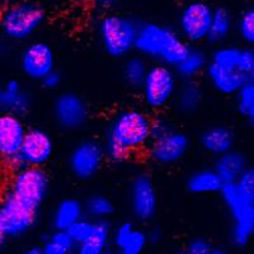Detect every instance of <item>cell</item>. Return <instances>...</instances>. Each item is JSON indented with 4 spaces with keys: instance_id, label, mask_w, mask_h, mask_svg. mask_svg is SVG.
Segmentation results:
<instances>
[{
    "instance_id": "obj_7",
    "label": "cell",
    "mask_w": 254,
    "mask_h": 254,
    "mask_svg": "<svg viewBox=\"0 0 254 254\" xmlns=\"http://www.w3.org/2000/svg\"><path fill=\"white\" fill-rule=\"evenodd\" d=\"M38 210L9 193L0 206V229L4 237H20L35 226Z\"/></svg>"
},
{
    "instance_id": "obj_1",
    "label": "cell",
    "mask_w": 254,
    "mask_h": 254,
    "mask_svg": "<svg viewBox=\"0 0 254 254\" xmlns=\"http://www.w3.org/2000/svg\"><path fill=\"white\" fill-rule=\"evenodd\" d=\"M153 121L145 112L135 108L121 111L108 128L103 146L104 156L115 163L126 160L131 153L140 150L151 140Z\"/></svg>"
},
{
    "instance_id": "obj_33",
    "label": "cell",
    "mask_w": 254,
    "mask_h": 254,
    "mask_svg": "<svg viewBox=\"0 0 254 254\" xmlns=\"http://www.w3.org/2000/svg\"><path fill=\"white\" fill-rule=\"evenodd\" d=\"M95 230V220H88L81 217L80 220L72 224L69 229H67V233L70 234V237L72 238V240L75 242L76 246L81 244L83 242L88 239V238L92 237V234Z\"/></svg>"
},
{
    "instance_id": "obj_39",
    "label": "cell",
    "mask_w": 254,
    "mask_h": 254,
    "mask_svg": "<svg viewBox=\"0 0 254 254\" xmlns=\"http://www.w3.org/2000/svg\"><path fill=\"white\" fill-rule=\"evenodd\" d=\"M40 249H41V254H70L69 252H66L64 248H61L59 244H56L55 242H52L51 239L45 242L42 248Z\"/></svg>"
},
{
    "instance_id": "obj_45",
    "label": "cell",
    "mask_w": 254,
    "mask_h": 254,
    "mask_svg": "<svg viewBox=\"0 0 254 254\" xmlns=\"http://www.w3.org/2000/svg\"><path fill=\"white\" fill-rule=\"evenodd\" d=\"M174 254H182V253H174Z\"/></svg>"
},
{
    "instance_id": "obj_8",
    "label": "cell",
    "mask_w": 254,
    "mask_h": 254,
    "mask_svg": "<svg viewBox=\"0 0 254 254\" xmlns=\"http://www.w3.org/2000/svg\"><path fill=\"white\" fill-rule=\"evenodd\" d=\"M214 9L203 1H192L183 8L179 15L181 35L188 42L207 40Z\"/></svg>"
},
{
    "instance_id": "obj_3",
    "label": "cell",
    "mask_w": 254,
    "mask_h": 254,
    "mask_svg": "<svg viewBox=\"0 0 254 254\" xmlns=\"http://www.w3.org/2000/svg\"><path fill=\"white\" fill-rule=\"evenodd\" d=\"M46 13L33 1H18L9 5L0 15V29L5 37L24 41L31 37L44 23Z\"/></svg>"
},
{
    "instance_id": "obj_41",
    "label": "cell",
    "mask_w": 254,
    "mask_h": 254,
    "mask_svg": "<svg viewBox=\"0 0 254 254\" xmlns=\"http://www.w3.org/2000/svg\"><path fill=\"white\" fill-rule=\"evenodd\" d=\"M159 239H160V233L158 230L153 231L150 234H147V240L149 242H158Z\"/></svg>"
},
{
    "instance_id": "obj_44",
    "label": "cell",
    "mask_w": 254,
    "mask_h": 254,
    "mask_svg": "<svg viewBox=\"0 0 254 254\" xmlns=\"http://www.w3.org/2000/svg\"><path fill=\"white\" fill-rule=\"evenodd\" d=\"M102 254H112V253H111V252H108V251H106V252H103Z\"/></svg>"
},
{
    "instance_id": "obj_29",
    "label": "cell",
    "mask_w": 254,
    "mask_h": 254,
    "mask_svg": "<svg viewBox=\"0 0 254 254\" xmlns=\"http://www.w3.org/2000/svg\"><path fill=\"white\" fill-rule=\"evenodd\" d=\"M239 56H240V47L237 46H222L215 50L212 54V60L211 64H214L216 66L226 70H238L239 66Z\"/></svg>"
},
{
    "instance_id": "obj_13",
    "label": "cell",
    "mask_w": 254,
    "mask_h": 254,
    "mask_svg": "<svg viewBox=\"0 0 254 254\" xmlns=\"http://www.w3.org/2000/svg\"><path fill=\"white\" fill-rule=\"evenodd\" d=\"M177 36L176 32L163 24H140L133 50H137L140 55L159 59Z\"/></svg>"
},
{
    "instance_id": "obj_20",
    "label": "cell",
    "mask_w": 254,
    "mask_h": 254,
    "mask_svg": "<svg viewBox=\"0 0 254 254\" xmlns=\"http://www.w3.org/2000/svg\"><path fill=\"white\" fill-rule=\"evenodd\" d=\"M247 168L248 165H247L246 156L239 151L230 150L217 158L214 169L222 183H234Z\"/></svg>"
},
{
    "instance_id": "obj_38",
    "label": "cell",
    "mask_w": 254,
    "mask_h": 254,
    "mask_svg": "<svg viewBox=\"0 0 254 254\" xmlns=\"http://www.w3.org/2000/svg\"><path fill=\"white\" fill-rule=\"evenodd\" d=\"M41 83H42L44 88H46V89H49V90L56 89V88H58L59 85L61 84L60 72H58L56 70H54V71L50 72L49 75L45 76V78L41 80Z\"/></svg>"
},
{
    "instance_id": "obj_19",
    "label": "cell",
    "mask_w": 254,
    "mask_h": 254,
    "mask_svg": "<svg viewBox=\"0 0 254 254\" xmlns=\"http://www.w3.org/2000/svg\"><path fill=\"white\" fill-rule=\"evenodd\" d=\"M31 106L28 93L23 90L19 81L10 80L0 90V107L6 113L20 116L26 113Z\"/></svg>"
},
{
    "instance_id": "obj_17",
    "label": "cell",
    "mask_w": 254,
    "mask_h": 254,
    "mask_svg": "<svg viewBox=\"0 0 254 254\" xmlns=\"http://www.w3.org/2000/svg\"><path fill=\"white\" fill-rule=\"evenodd\" d=\"M206 72L214 89L224 95H235L244 84L252 80L237 70L221 69L211 63L207 64Z\"/></svg>"
},
{
    "instance_id": "obj_24",
    "label": "cell",
    "mask_w": 254,
    "mask_h": 254,
    "mask_svg": "<svg viewBox=\"0 0 254 254\" xmlns=\"http://www.w3.org/2000/svg\"><path fill=\"white\" fill-rule=\"evenodd\" d=\"M176 102L177 108L181 112L193 113L201 106V102L203 98V93L199 84L193 80H186L176 92Z\"/></svg>"
},
{
    "instance_id": "obj_34",
    "label": "cell",
    "mask_w": 254,
    "mask_h": 254,
    "mask_svg": "<svg viewBox=\"0 0 254 254\" xmlns=\"http://www.w3.org/2000/svg\"><path fill=\"white\" fill-rule=\"evenodd\" d=\"M238 32L239 36L247 44L254 42V12L253 9H248L240 15L238 20Z\"/></svg>"
},
{
    "instance_id": "obj_43",
    "label": "cell",
    "mask_w": 254,
    "mask_h": 254,
    "mask_svg": "<svg viewBox=\"0 0 254 254\" xmlns=\"http://www.w3.org/2000/svg\"><path fill=\"white\" fill-rule=\"evenodd\" d=\"M4 240H5V237H4L3 231H1V229H0V246H1V244H3Z\"/></svg>"
},
{
    "instance_id": "obj_16",
    "label": "cell",
    "mask_w": 254,
    "mask_h": 254,
    "mask_svg": "<svg viewBox=\"0 0 254 254\" xmlns=\"http://www.w3.org/2000/svg\"><path fill=\"white\" fill-rule=\"evenodd\" d=\"M131 207L141 221L153 219L158 208V193L153 181L146 174L136 176L131 185Z\"/></svg>"
},
{
    "instance_id": "obj_31",
    "label": "cell",
    "mask_w": 254,
    "mask_h": 254,
    "mask_svg": "<svg viewBox=\"0 0 254 254\" xmlns=\"http://www.w3.org/2000/svg\"><path fill=\"white\" fill-rule=\"evenodd\" d=\"M85 210L90 217L98 221V220H106L110 217L113 214L115 207L110 198L102 194H94L88 199Z\"/></svg>"
},
{
    "instance_id": "obj_26",
    "label": "cell",
    "mask_w": 254,
    "mask_h": 254,
    "mask_svg": "<svg viewBox=\"0 0 254 254\" xmlns=\"http://www.w3.org/2000/svg\"><path fill=\"white\" fill-rule=\"evenodd\" d=\"M231 29H233V17L228 9H214L207 40L214 44H221L230 36Z\"/></svg>"
},
{
    "instance_id": "obj_18",
    "label": "cell",
    "mask_w": 254,
    "mask_h": 254,
    "mask_svg": "<svg viewBox=\"0 0 254 254\" xmlns=\"http://www.w3.org/2000/svg\"><path fill=\"white\" fill-rule=\"evenodd\" d=\"M235 136L233 130L228 126H212L201 136V144L208 154L221 156L233 150Z\"/></svg>"
},
{
    "instance_id": "obj_30",
    "label": "cell",
    "mask_w": 254,
    "mask_h": 254,
    "mask_svg": "<svg viewBox=\"0 0 254 254\" xmlns=\"http://www.w3.org/2000/svg\"><path fill=\"white\" fill-rule=\"evenodd\" d=\"M237 110L244 119L253 121L254 119V85L253 81H248L238 90Z\"/></svg>"
},
{
    "instance_id": "obj_14",
    "label": "cell",
    "mask_w": 254,
    "mask_h": 254,
    "mask_svg": "<svg viewBox=\"0 0 254 254\" xmlns=\"http://www.w3.org/2000/svg\"><path fill=\"white\" fill-rule=\"evenodd\" d=\"M150 156L154 162L163 165L176 164L182 160L190 149L188 136L179 131L171 130L151 140Z\"/></svg>"
},
{
    "instance_id": "obj_9",
    "label": "cell",
    "mask_w": 254,
    "mask_h": 254,
    "mask_svg": "<svg viewBox=\"0 0 254 254\" xmlns=\"http://www.w3.org/2000/svg\"><path fill=\"white\" fill-rule=\"evenodd\" d=\"M54 117L64 130H79L89 119V108L80 95L65 92L61 93L54 103Z\"/></svg>"
},
{
    "instance_id": "obj_15",
    "label": "cell",
    "mask_w": 254,
    "mask_h": 254,
    "mask_svg": "<svg viewBox=\"0 0 254 254\" xmlns=\"http://www.w3.org/2000/svg\"><path fill=\"white\" fill-rule=\"evenodd\" d=\"M52 154L54 141L46 131L41 128L27 130L19 153L22 165L42 167L51 159Z\"/></svg>"
},
{
    "instance_id": "obj_12",
    "label": "cell",
    "mask_w": 254,
    "mask_h": 254,
    "mask_svg": "<svg viewBox=\"0 0 254 254\" xmlns=\"http://www.w3.org/2000/svg\"><path fill=\"white\" fill-rule=\"evenodd\" d=\"M103 159V146L93 140H85L72 149L69 156L70 171L76 178L89 179L98 173Z\"/></svg>"
},
{
    "instance_id": "obj_32",
    "label": "cell",
    "mask_w": 254,
    "mask_h": 254,
    "mask_svg": "<svg viewBox=\"0 0 254 254\" xmlns=\"http://www.w3.org/2000/svg\"><path fill=\"white\" fill-rule=\"evenodd\" d=\"M147 240V234L140 229H133L130 237L127 238L126 242L119 248L120 254H141L145 249Z\"/></svg>"
},
{
    "instance_id": "obj_27",
    "label": "cell",
    "mask_w": 254,
    "mask_h": 254,
    "mask_svg": "<svg viewBox=\"0 0 254 254\" xmlns=\"http://www.w3.org/2000/svg\"><path fill=\"white\" fill-rule=\"evenodd\" d=\"M149 70L147 63L142 56H131L124 65V79L127 85L133 89H141L146 72Z\"/></svg>"
},
{
    "instance_id": "obj_42",
    "label": "cell",
    "mask_w": 254,
    "mask_h": 254,
    "mask_svg": "<svg viewBox=\"0 0 254 254\" xmlns=\"http://www.w3.org/2000/svg\"><path fill=\"white\" fill-rule=\"evenodd\" d=\"M208 254H229L225 249L222 248H212Z\"/></svg>"
},
{
    "instance_id": "obj_11",
    "label": "cell",
    "mask_w": 254,
    "mask_h": 254,
    "mask_svg": "<svg viewBox=\"0 0 254 254\" xmlns=\"http://www.w3.org/2000/svg\"><path fill=\"white\" fill-rule=\"evenodd\" d=\"M55 52L49 44L42 41L29 44L20 56L22 71L32 80L41 81L55 70Z\"/></svg>"
},
{
    "instance_id": "obj_36",
    "label": "cell",
    "mask_w": 254,
    "mask_h": 254,
    "mask_svg": "<svg viewBox=\"0 0 254 254\" xmlns=\"http://www.w3.org/2000/svg\"><path fill=\"white\" fill-rule=\"evenodd\" d=\"M212 249L210 242L205 238H194L186 246L182 254H208Z\"/></svg>"
},
{
    "instance_id": "obj_5",
    "label": "cell",
    "mask_w": 254,
    "mask_h": 254,
    "mask_svg": "<svg viewBox=\"0 0 254 254\" xmlns=\"http://www.w3.org/2000/svg\"><path fill=\"white\" fill-rule=\"evenodd\" d=\"M177 89L178 79L174 70L160 64L149 67L140 90L147 107L151 110H160L174 98Z\"/></svg>"
},
{
    "instance_id": "obj_37",
    "label": "cell",
    "mask_w": 254,
    "mask_h": 254,
    "mask_svg": "<svg viewBox=\"0 0 254 254\" xmlns=\"http://www.w3.org/2000/svg\"><path fill=\"white\" fill-rule=\"evenodd\" d=\"M50 239L52 242H55L56 244L64 248L69 253H72V252H75L76 249V244L75 242L72 240V238L70 237V234L67 233V230H55L54 231V234L50 237Z\"/></svg>"
},
{
    "instance_id": "obj_23",
    "label": "cell",
    "mask_w": 254,
    "mask_h": 254,
    "mask_svg": "<svg viewBox=\"0 0 254 254\" xmlns=\"http://www.w3.org/2000/svg\"><path fill=\"white\" fill-rule=\"evenodd\" d=\"M206 66H207V56L205 52L202 50L190 47L185 59L173 70L179 78L185 80H193L206 69Z\"/></svg>"
},
{
    "instance_id": "obj_25",
    "label": "cell",
    "mask_w": 254,
    "mask_h": 254,
    "mask_svg": "<svg viewBox=\"0 0 254 254\" xmlns=\"http://www.w3.org/2000/svg\"><path fill=\"white\" fill-rule=\"evenodd\" d=\"M111 238V228L106 220L95 221V230L92 237L76 246V254H102L107 251Z\"/></svg>"
},
{
    "instance_id": "obj_46",
    "label": "cell",
    "mask_w": 254,
    "mask_h": 254,
    "mask_svg": "<svg viewBox=\"0 0 254 254\" xmlns=\"http://www.w3.org/2000/svg\"><path fill=\"white\" fill-rule=\"evenodd\" d=\"M117 254H120V253H117Z\"/></svg>"
},
{
    "instance_id": "obj_22",
    "label": "cell",
    "mask_w": 254,
    "mask_h": 254,
    "mask_svg": "<svg viewBox=\"0 0 254 254\" xmlns=\"http://www.w3.org/2000/svg\"><path fill=\"white\" fill-rule=\"evenodd\" d=\"M222 181L215 169H201L190 174L187 179V190L193 194H211L220 192Z\"/></svg>"
},
{
    "instance_id": "obj_6",
    "label": "cell",
    "mask_w": 254,
    "mask_h": 254,
    "mask_svg": "<svg viewBox=\"0 0 254 254\" xmlns=\"http://www.w3.org/2000/svg\"><path fill=\"white\" fill-rule=\"evenodd\" d=\"M49 177L41 167H23L15 174L10 194L38 210L49 194Z\"/></svg>"
},
{
    "instance_id": "obj_28",
    "label": "cell",
    "mask_w": 254,
    "mask_h": 254,
    "mask_svg": "<svg viewBox=\"0 0 254 254\" xmlns=\"http://www.w3.org/2000/svg\"><path fill=\"white\" fill-rule=\"evenodd\" d=\"M190 47L188 46L187 42L182 37L177 36L171 44L168 45V47L164 50L162 55H160L159 60L162 61L164 65H167V66L174 69L185 59V56L187 55V52L190 51Z\"/></svg>"
},
{
    "instance_id": "obj_21",
    "label": "cell",
    "mask_w": 254,
    "mask_h": 254,
    "mask_svg": "<svg viewBox=\"0 0 254 254\" xmlns=\"http://www.w3.org/2000/svg\"><path fill=\"white\" fill-rule=\"evenodd\" d=\"M84 215V207L75 198H65L56 206L52 215V226L55 230H67Z\"/></svg>"
},
{
    "instance_id": "obj_4",
    "label": "cell",
    "mask_w": 254,
    "mask_h": 254,
    "mask_svg": "<svg viewBox=\"0 0 254 254\" xmlns=\"http://www.w3.org/2000/svg\"><path fill=\"white\" fill-rule=\"evenodd\" d=\"M220 193L233 219L231 240L237 247L247 246L254 231V201L240 196L234 183H224Z\"/></svg>"
},
{
    "instance_id": "obj_40",
    "label": "cell",
    "mask_w": 254,
    "mask_h": 254,
    "mask_svg": "<svg viewBox=\"0 0 254 254\" xmlns=\"http://www.w3.org/2000/svg\"><path fill=\"white\" fill-rule=\"evenodd\" d=\"M121 0H95V3L102 8H112L116 4H119Z\"/></svg>"
},
{
    "instance_id": "obj_2",
    "label": "cell",
    "mask_w": 254,
    "mask_h": 254,
    "mask_svg": "<svg viewBox=\"0 0 254 254\" xmlns=\"http://www.w3.org/2000/svg\"><path fill=\"white\" fill-rule=\"evenodd\" d=\"M140 24L125 15H107L99 22V40L104 51L112 58H125L135 49Z\"/></svg>"
},
{
    "instance_id": "obj_35",
    "label": "cell",
    "mask_w": 254,
    "mask_h": 254,
    "mask_svg": "<svg viewBox=\"0 0 254 254\" xmlns=\"http://www.w3.org/2000/svg\"><path fill=\"white\" fill-rule=\"evenodd\" d=\"M238 192L242 197L254 201V171L252 168H247L234 182Z\"/></svg>"
},
{
    "instance_id": "obj_10",
    "label": "cell",
    "mask_w": 254,
    "mask_h": 254,
    "mask_svg": "<svg viewBox=\"0 0 254 254\" xmlns=\"http://www.w3.org/2000/svg\"><path fill=\"white\" fill-rule=\"evenodd\" d=\"M27 128L19 116L4 113L0 116V155L10 164L22 165L19 153Z\"/></svg>"
}]
</instances>
